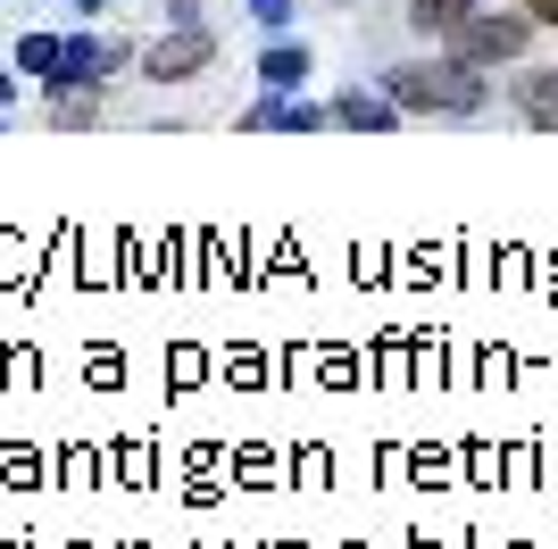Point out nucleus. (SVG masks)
<instances>
[{"instance_id": "obj_1", "label": "nucleus", "mask_w": 558, "mask_h": 549, "mask_svg": "<svg viewBox=\"0 0 558 549\" xmlns=\"http://www.w3.org/2000/svg\"><path fill=\"white\" fill-rule=\"evenodd\" d=\"M384 100H392L400 117H475L492 100V68H475L459 50H442V59H400V68L384 75Z\"/></svg>"}, {"instance_id": "obj_15", "label": "nucleus", "mask_w": 558, "mask_h": 549, "mask_svg": "<svg viewBox=\"0 0 558 549\" xmlns=\"http://www.w3.org/2000/svg\"><path fill=\"white\" fill-rule=\"evenodd\" d=\"M9 100H17V75H9V68H0V109H9Z\"/></svg>"}, {"instance_id": "obj_10", "label": "nucleus", "mask_w": 558, "mask_h": 549, "mask_svg": "<svg viewBox=\"0 0 558 549\" xmlns=\"http://www.w3.org/2000/svg\"><path fill=\"white\" fill-rule=\"evenodd\" d=\"M466 9H475V0H409V25H417V34H450Z\"/></svg>"}, {"instance_id": "obj_4", "label": "nucleus", "mask_w": 558, "mask_h": 549, "mask_svg": "<svg viewBox=\"0 0 558 549\" xmlns=\"http://www.w3.org/2000/svg\"><path fill=\"white\" fill-rule=\"evenodd\" d=\"M209 59H217V34H209V25H167L159 42L142 50V75H150V84H192Z\"/></svg>"}, {"instance_id": "obj_5", "label": "nucleus", "mask_w": 558, "mask_h": 549, "mask_svg": "<svg viewBox=\"0 0 558 549\" xmlns=\"http://www.w3.org/2000/svg\"><path fill=\"white\" fill-rule=\"evenodd\" d=\"M317 125H326V109L317 100H283V91L242 109V134H317Z\"/></svg>"}, {"instance_id": "obj_8", "label": "nucleus", "mask_w": 558, "mask_h": 549, "mask_svg": "<svg viewBox=\"0 0 558 549\" xmlns=\"http://www.w3.org/2000/svg\"><path fill=\"white\" fill-rule=\"evenodd\" d=\"M258 84H267V91L308 84V42H267V59H258Z\"/></svg>"}, {"instance_id": "obj_2", "label": "nucleus", "mask_w": 558, "mask_h": 549, "mask_svg": "<svg viewBox=\"0 0 558 549\" xmlns=\"http://www.w3.org/2000/svg\"><path fill=\"white\" fill-rule=\"evenodd\" d=\"M534 34H542V25L525 17V9H466L442 42L459 50V59H475V68H509V59H525Z\"/></svg>"}, {"instance_id": "obj_9", "label": "nucleus", "mask_w": 558, "mask_h": 549, "mask_svg": "<svg viewBox=\"0 0 558 549\" xmlns=\"http://www.w3.org/2000/svg\"><path fill=\"white\" fill-rule=\"evenodd\" d=\"M59 50H68L59 34H43V25H25V34H17V68L34 75V84H50V75H59Z\"/></svg>"}, {"instance_id": "obj_14", "label": "nucleus", "mask_w": 558, "mask_h": 549, "mask_svg": "<svg viewBox=\"0 0 558 549\" xmlns=\"http://www.w3.org/2000/svg\"><path fill=\"white\" fill-rule=\"evenodd\" d=\"M517 9H525L534 25H550V34H558V0H517Z\"/></svg>"}, {"instance_id": "obj_11", "label": "nucleus", "mask_w": 558, "mask_h": 549, "mask_svg": "<svg viewBox=\"0 0 558 549\" xmlns=\"http://www.w3.org/2000/svg\"><path fill=\"white\" fill-rule=\"evenodd\" d=\"M93 100H75V91H68V100H50V125H59V134H84V125H93Z\"/></svg>"}, {"instance_id": "obj_13", "label": "nucleus", "mask_w": 558, "mask_h": 549, "mask_svg": "<svg viewBox=\"0 0 558 549\" xmlns=\"http://www.w3.org/2000/svg\"><path fill=\"white\" fill-rule=\"evenodd\" d=\"M159 25H201V0H159Z\"/></svg>"}, {"instance_id": "obj_6", "label": "nucleus", "mask_w": 558, "mask_h": 549, "mask_svg": "<svg viewBox=\"0 0 558 549\" xmlns=\"http://www.w3.org/2000/svg\"><path fill=\"white\" fill-rule=\"evenodd\" d=\"M326 125H342V134H392L400 109L384 91H342V100H326Z\"/></svg>"}, {"instance_id": "obj_12", "label": "nucleus", "mask_w": 558, "mask_h": 549, "mask_svg": "<svg viewBox=\"0 0 558 549\" xmlns=\"http://www.w3.org/2000/svg\"><path fill=\"white\" fill-rule=\"evenodd\" d=\"M251 17H258V25H276V34H283V25H292V0H251Z\"/></svg>"}, {"instance_id": "obj_3", "label": "nucleus", "mask_w": 558, "mask_h": 549, "mask_svg": "<svg viewBox=\"0 0 558 549\" xmlns=\"http://www.w3.org/2000/svg\"><path fill=\"white\" fill-rule=\"evenodd\" d=\"M142 50L125 42V34H68V50H59V75H50V100H68V91H100L117 68H134Z\"/></svg>"}, {"instance_id": "obj_16", "label": "nucleus", "mask_w": 558, "mask_h": 549, "mask_svg": "<svg viewBox=\"0 0 558 549\" xmlns=\"http://www.w3.org/2000/svg\"><path fill=\"white\" fill-rule=\"evenodd\" d=\"M75 9H84V17H100V9H109V0H75Z\"/></svg>"}, {"instance_id": "obj_7", "label": "nucleus", "mask_w": 558, "mask_h": 549, "mask_svg": "<svg viewBox=\"0 0 558 549\" xmlns=\"http://www.w3.org/2000/svg\"><path fill=\"white\" fill-rule=\"evenodd\" d=\"M517 117L534 134H558V68H525L517 75Z\"/></svg>"}]
</instances>
